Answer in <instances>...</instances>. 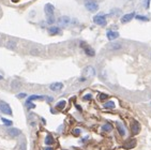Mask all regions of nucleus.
<instances>
[{
    "label": "nucleus",
    "instance_id": "f257e3e1",
    "mask_svg": "<svg viewBox=\"0 0 151 150\" xmlns=\"http://www.w3.org/2000/svg\"><path fill=\"white\" fill-rule=\"evenodd\" d=\"M0 111L3 113V114H6V115L12 116V114H13V113H12V109H11V107H10V105L3 101L0 102Z\"/></svg>",
    "mask_w": 151,
    "mask_h": 150
},
{
    "label": "nucleus",
    "instance_id": "f03ea898",
    "mask_svg": "<svg viewBox=\"0 0 151 150\" xmlns=\"http://www.w3.org/2000/svg\"><path fill=\"white\" fill-rule=\"evenodd\" d=\"M85 7L89 12H97L99 10V4L97 2H93V1H87L85 3Z\"/></svg>",
    "mask_w": 151,
    "mask_h": 150
},
{
    "label": "nucleus",
    "instance_id": "7ed1b4c3",
    "mask_svg": "<svg viewBox=\"0 0 151 150\" xmlns=\"http://www.w3.org/2000/svg\"><path fill=\"white\" fill-rule=\"evenodd\" d=\"M93 21L100 26H105L106 25V18L104 15H95L93 17Z\"/></svg>",
    "mask_w": 151,
    "mask_h": 150
},
{
    "label": "nucleus",
    "instance_id": "20e7f679",
    "mask_svg": "<svg viewBox=\"0 0 151 150\" xmlns=\"http://www.w3.org/2000/svg\"><path fill=\"white\" fill-rule=\"evenodd\" d=\"M81 47L84 48L85 50V54L87 55V56L89 57H93L95 55V52H94V49L92 48V47H90V46H88V45H84V43H81Z\"/></svg>",
    "mask_w": 151,
    "mask_h": 150
},
{
    "label": "nucleus",
    "instance_id": "39448f33",
    "mask_svg": "<svg viewBox=\"0 0 151 150\" xmlns=\"http://www.w3.org/2000/svg\"><path fill=\"white\" fill-rule=\"evenodd\" d=\"M62 88H63V84H62V83H59V82L53 83V84H50V86H49V89L52 91H55V92L60 91Z\"/></svg>",
    "mask_w": 151,
    "mask_h": 150
},
{
    "label": "nucleus",
    "instance_id": "423d86ee",
    "mask_svg": "<svg viewBox=\"0 0 151 150\" xmlns=\"http://www.w3.org/2000/svg\"><path fill=\"white\" fill-rule=\"evenodd\" d=\"M54 11H55V8H54L53 4H50V3H46L45 4V7H44V12L46 13L47 16L54 15Z\"/></svg>",
    "mask_w": 151,
    "mask_h": 150
},
{
    "label": "nucleus",
    "instance_id": "0eeeda50",
    "mask_svg": "<svg viewBox=\"0 0 151 150\" xmlns=\"http://www.w3.org/2000/svg\"><path fill=\"white\" fill-rule=\"evenodd\" d=\"M85 75H86V77H93L95 75V70L94 68L91 66H87L86 69H85Z\"/></svg>",
    "mask_w": 151,
    "mask_h": 150
},
{
    "label": "nucleus",
    "instance_id": "6e6552de",
    "mask_svg": "<svg viewBox=\"0 0 151 150\" xmlns=\"http://www.w3.org/2000/svg\"><path fill=\"white\" fill-rule=\"evenodd\" d=\"M131 130H132L133 134H138V133H139V131H141V126H139V123H138L136 120H134L133 123L131 124Z\"/></svg>",
    "mask_w": 151,
    "mask_h": 150
},
{
    "label": "nucleus",
    "instance_id": "1a4fd4ad",
    "mask_svg": "<svg viewBox=\"0 0 151 150\" xmlns=\"http://www.w3.org/2000/svg\"><path fill=\"white\" fill-rule=\"evenodd\" d=\"M134 16H135L134 13H129V14L123 15L122 17H121V23H122V24H127V23H129V21H131L133 19Z\"/></svg>",
    "mask_w": 151,
    "mask_h": 150
},
{
    "label": "nucleus",
    "instance_id": "9d476101",
    "mask_svg": "<svg viewBox=\"0 0 151 150\" xmlns=\"http://www.w3.org/2000/svg\"><path fill=\"white\" fill-rule=\"evenodd\" d=\"M106 37H107V39H108L109 41H114V40H116V39L119 37V32L109 30V31H107V35H106Z\"/></svg>",
    "mask_w": 151,
    "mask_h": 150
},
{
    "label": "nucleus",
    "instance_id": "9b49d317",
    "mask_svg": "<svg viewBox=\"0 0 151 150\" xmlns=\"http://www.w3.org/2000/svg\"><path fill=\"white\" fill-rule=\"evenodd\" d=\"M9 135L12 137H16V136L21 135V130L18 129H10L9 130Z\"/></svg>",
    "mask_w": 151,
    "mask_h": 150
},
{
    "label": "nucleus",
    "instance_id": "f8f14e48",
    "mask_svg": "<svg viewBox=\"0 0 151 150\" xmlns=\"http://www.w3.org/2000/svg\"><path fill=\"white\" fill-rule=\"evenodd\" d=\"M48 32H49V35H59V33H60V29L58 28V27H55V26H53V27H50V28L48 29Z\"/></svg>",
    "mask_w": 151,
    "mask_h": 150
},
{
    "label": "nucleus",
    "instance_id": "ddd939ff",
    "mask_svg": "<svg viewBox=\"0 0 151 150\" xmlns=\"http://www.w3.org/2000/svg\"><path fill=\"white\" fill-rule=\"evenodd\" d=\"M117 129H118V132L121 136H125V129H124V126L121 124V123H117Z\"/></svg>",
    "mask_w": 151,
    "mask_h": 150
},
{
    "label": "nucleus",
    "instance_id": "4468645a",
    "mask_svg": "<svg viewBox=\"0 0 151 150\" xmlns=\"http://www.w3.org/2000/svg\"><path fill=\"white\" fill-rule=\"evenodd\" d=\"M58 23L60 25H68L70 23V18L68 17V16H62V17H60L58 19Z\"/></svg>",
    "mask_w": 151,
    "mask_h": 150
},
{
    "label": "nucleus",
    "instance_id": "2eb2a0df",
    "mask_svg": "<svg viewBox=\"0 0 151 150\" xmlns=\"http://www.w3.org/2000/svg\"><path fill=\"white\" fill-rule=\"evenodd\" d=\"M103 106H104V108H106V109H114V108H115V102L108 101V102H106Z\"/></svg>",
    "mask_w": 151,
    "mask_h": 150
},
{
    "label": "nucleus",
    "instance_id": "dca6fc26",
    "mask_svg": "<svg viewBox=\"0 0 151 150\" xmlns=\"http://www.w3.org/2000/svg\"><path fill=\"white\" fill-rule=\"evenodd\" d=\"M121 47H122V46H121L120 43H112V44L109 45V48L112 49V50H118V49H120Z\"/></svg>",
    "mask_w": 151,
    "mask_h": 150
},
{
    "label": "nucleus",
    "instance_id": "f3484780",
    "mask_svg": "<svg viewBox=\"0 0 151 150\" xmlns=\"http://www.w3.org/2000/svg\"><path fill=\"white\" fill-rule=\"evenodd\" d=\"M112 130V126L110 123H105L102 126V131H104V132H110Z\"/></svg>",
    "mask_w": 151,
    "mask_h": 150
},
{
    "label": "nucleus",
    "instance_id": "a211bd4d",
    "mask_svg": "<svg viewBox=\"0 0 151 150\" xmlns=\"http://www.w3.org/2000/svg\"><path fill=\"white\" fill-rule=\"evenodd\" d=\"M45 98L46 97H41V95H31V97H29L27 102H31V101H34V100H43V99H45Z\"/></svg>",
    "mask_w": 151,
    "mask_h": 150
},
{
    "label": "nucleus",
    "instance_id": "6ab92c4d",
    "mask_svg": "<svg viewBox=\"0 0 151 150\" xmlns=\"http://www.w3.org/2000/svg\"><path fill=\"white\" fill-rule=\"evenodd\" d=\"M45 144L46 145H52V144H54V137L50 134H48V135L45 137Z\"/></svg>",
    "mask_w": 151,
    "mask_h": 150
},
{
    "label": "nucleus",
    "instance_id": "aec40b11",
    "mask_svg": "<svg viewBox=\"0 0 151 150\" xmlns=\"http://www.w3.org/2000/svg\"><path fill=\"white\" fill-rule=\"evenodd\" d=\"M7 47L9 49H14L16 47V42H14V41H8Z\"/></svg>",
    "mask_w": 151,
    "mask_h": 150
},
{
    "label": "nucleus",
    "instance_id": "412c9836",
    "mask_svg": "<svg viewBox=\"0 0 151 150\" xmlns=\"http://www.w3.org/2000/svg\"><path fill=\"white\" fill-rule=\"evenodd\" d=\"M66 104H67V102L66 101H60V102L57 103L56 108L57 109H63V108L66 107Z\"/></svg>",
    "mask_w": 151,
    "mask_h": 150
},
{
    "label": "nucleus",
    "instance_id": "4be33fe9",
    "mask_svg": "<svg viewBox=\"0 0 151 150\" xmlns=\"http://www.w3.org/2000/svg\"><path fill=\"white\" fill-rule=\"evenodd\" d=\"M1 120H2V122L4 123V126H11L13 124V122L11 121V120H8V119H6V118H2Z\"/></svg>",
    "mask_w": 151,
    "mask_h": 150
},
{
    "label": "nucleus",
    "instance_id": "5701e85b",
    "mask_svg": "<svg viewBox=\"0 0 151 150\" xmlns=\"http://www.w3.org/2000/svg\"><path fill=\"white\" fill-rule=\"evenodd\" d=\"M99 99H100L101 101H104V100H107V99H108V95L105 93H101L99 95Z\"/></svg>",
    "mask_w": 151,
    "mask_h": 150
},
{
    "label": "nucleus",
    "instance_id": "b1692460",
    "mask_svg": "<svg viewBox=\"0 0 151 150\" xmlns=\"http://www.w3.org/2000/svg\"><path fill=\"white\" fill-rule=\"evenodd\" d=\"M135 18H136V19H138V21H139V19H141V21H148V18L146 17V16H141V15H136V16H135Z\"/></svg>",
    "mask_w": 151,
    "mask_h": 150
},
{
    "label": "nucleus",
    "instance_id": "393cba45",
    "mask_svg": "<svg viewBox=\"0 0 151 150\" xmlns=\"http://www.w3.org/2000/svg\"><path fill=\"white\" fill-rule=\"evenodd\" d=\"M54 21H55V18H54L53 15H50V16L47 17V23L48 24H54Z\"/></svg>",
    "mask_w": 151,
    "mask_h": 150
},
{
    "label": "nucleus",
    "instance_id": "a878e982",
    "mask_svg": "<svg viewBox=\"0 0 151 150\" xmlns=\"http://www.w3.org/2000/svg\"><path fill=\"white\" fill-rule=\"evenodd\" d=\"M81 131L79 129H75V130L73 131V134H74L75 136H78L79 134H81Z\"/></svg>",
    "mask_w": 151,
    "mask_h": 150
},
{
    "label": "nucleus",
    "instance_id": "bb28decb",
    "mask_svg": "<svg viewBox=\"0 0 151 150\" xmlns=\"http://www.w3.org/2000/svg\"><path fill=\"white\" fill-rule=\"evenodd\" d=\"M91 98H92L91 94H86V95L84 97V100L85 101H88V100H91Z\"/></svg>",
    "mask_w": 151,
    "mask_h": 150
},
{
    "label": "nucleus",
    "instance_id": "cd10ccee",
    "mask_svg": "<svg viewBox=\"0 0 151 150\" xmlns=\"http://www.w3.org/2000/svg\"><path fill=\"white\" fill-rule=\"evenodd\" d=\"M27 97V94L26 93H19L17 95V98H19V99H24V98H26Z\"/></svg>",
    "mask_w": 151,
    "mask_h": 150
},
{
    "label": "nucleus",
    "instance_id": "c85d7f7f",
    "mask_svg": "<svg viewBox=\"0 0 151 150\" xmlns=\"http://www.w3.org/2000/svg\"><path fill=\"white\" fill-rule=\"evenodd\" d=\"M27 105H28L29 108H34L35 105L34 104H31V102H27Z\"/></svg>",
    "mask_w": 151,
    "mask_h": 150
},
{
    "label": "nucleus",
    "instance_id": "c756f323",
    "mask_svg": "<svg viewBox=\"0 0 151 150\" xmlns=\"http://www.w3.org/2000/svg\"><path fill=\"white\" fill-rule=\"evenodd\" d=\"M45 150H53V148H45Z\"/></svg>",
    "mask_w": 151,
    "mask_h": 150
},
{
    "label": "nucleus",
    "instance_id": "7c9ffc66",
    "mask_svg": "<svg viewBox=\"0 0 151 150\" xmlns=\"http://www.w3.org/2000/svg\"><path fill=\"white\" fill-rule=\"evenodd\" d=\"M2 79H3V77H2V76H1V75H0V80H2Z\"/></svg>",
    "mask_w": 151,
    "mask_h": 150
}]
</instances>
